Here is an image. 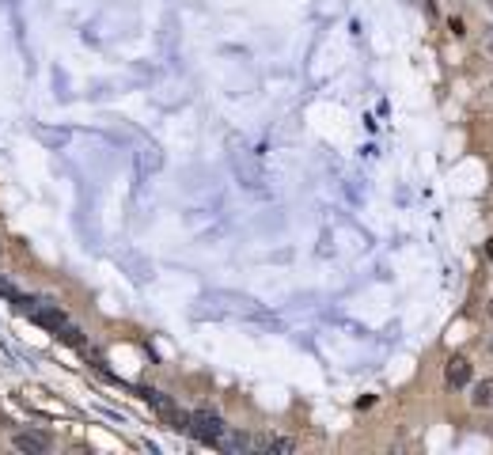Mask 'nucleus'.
<instances>
[{
  "label": "nucleus",
  "mask_w": 493,
  "mask_h": 455,
  "mask_svg": "<svg viewBox=\"0 0 493 455\" xmlns=\"http://www.w3.org/2000/svg\"><path fill=\"white\" fill-rule=\"evenodd\" d=\"M186 433H190L194 440H201V444H217V448H220L228 425H224V417L212 414V410H194L190 421H186Z\"/></svg>",
  "instance_id": "obj_1"
},
{
  "label": "nucleus",
  "mask_w": 493,
  "mask_h": 455,
  "mask_svg": "<svg viewBox=\"0 0 493 455\" xmlns=\"http://www.w3.org/2000/svg\"><path fill=\"white\" fill-rule=\"evenodd\" d=\"M474 379V365L467 357H448V365H444V383L452 387V391H463V387H471Z\"/></svg>",
  "instance_id": "obj_2"
},
{
  "label": "nucleus",
  "mask_w": 493,
  "mask_h": 455,
  "mask_svg": "<svg viewBox=\"0 0 493 455\" xmlns=\"http://www.w3.org/2000/svg\"><path fill=\"white\" fill-rule=\"evenodd\" d=\"M12 448L23 455H46L53 448V440L46 433H12Z\"/></svg>",
  "instance_id": "obj_3"
},
{
  "label": "nucleus",
  "mask_w": 493,
  "mask_h": 455,
  "mask_svg": "<svg viewBox=\"0 0 493 455\" xmlns=\"http://www.w3.org/2000/svg\"><path fill=\"white\" fill-rule=\"evenodd\" d=\"M31 319L39 322V327H46V330H53L58 334L65 322H69V315H65L58 304H34V311H31Z\"/></svg>",
  "instance_id": "obj_4"
},
{
  "label": "nucleus",
  "mask_w": 493,
  "mask_h": 455,
  "mask_svg": "<svg viewBox=\"0 0 493 455\" xmlns=\"http://www.w3.org/2000/svg\"><path fill=\"white\" fill-rule=\"evenodd\" d=\"M471 406L474 410H489L493 406V379H478L471 387Z\"/></svg>",
  "instance_id": "obj_5"
},
{
  "label": "nucleus",
  "mask_w": 493,
  "mask_h": 455,
  "mask_svg": "<svg viewBox=\"0 0 493 455\" xmlns=\"http://www.w3.org/2000/svg\"><path fill=\"white\" fill-rule=\"evenodd\" d=\"M255 451H296V444L288 436H262L255 440Z\"/></svg>",
  "instance_id": "obj_6"
},
{
  "label": "nucleus",
  "mask_w": 493,
  "mask_h": 455,
  "mask_svg": "<svg viewBox=\"0 0 493 455\" xmlns=\"http://www.w3.org/2000/svg\"><path fill=\"white\" fill-rule=\"evenodd\" d=\"M220 448H224V451H250V448H255V440H250L247 433H224Z\"/></svg>",
  "instance_id": "obj_7"
},
{
  "label": "nucleus",
  "mask_w": 493,
  "mask_h": 455,
  "mask_svg": "<svg viewBox=\"0 0 493 455\" xmlns=\"http://www.w3.org/2000/svg\"><path fill=\"white\" fill-rule=\"evenodd\" d=\"M58 338H61V341H69V346H83L80 330H76V327H69V322H65V327L58 330Z\"/></svg>",
  "instance_id": "obj_8"
},
{
  "label": "nucleus",
  "mask_w": 493,
  "mask_h": 455,
  "mask_svg": "<svg viewBox=\"0 0 493 455\" xmlns=\"http://www.w3.org/2000/svg\"><path fill=\"white\" fill-rule=\"evenodd\" d=\"M0 296H8V300H15V296H20V292H15V285H12V281H4V277H0Z\"/></svg>",
  "instance_id": "obj_9"
},
{
  "label": "nucleus",
  "mask_w": 493,
  "mask_h": 455,
  "mask_svg": "<svg viewBox=\"0 0 493 455\" xmlns=\"http://www.w3.org/2000/svg\"><path fill=\"white\" fill-rule=\"evenodd\" d=\"M489 315H493V304H489Z\"/></svg>",
  "instance_id": "obj_10"
},
{
  "label": "nucleus",
  "mask_w": 493,
  "mask_h": 455,
  "mask_svg": "<svg viewBox=\"0 0 493 455\" xmlns=\"http://www.w3.org/2000/svg\"><path fill=\"white\" fill-rule=\"evenodd\" d=\"M489 349H493V338H489Z\"/></svg>",
  "instance_id": "obj_11"
},
{
  "label": "nucleus",
  "mask_w": 493,
  "mask_h": 455,
  "mask_svg": "<svg viewBox=\"0 0 493 455\" xmlns=\"http://www.w3.org/2000/svg\"><path fill=\"white\" fill-rule=\"evenodd\" d=\"M489 8H493V0H489Z\"/></svg>",
  "instance_id": "obj_12"
}]
</instances>
